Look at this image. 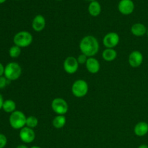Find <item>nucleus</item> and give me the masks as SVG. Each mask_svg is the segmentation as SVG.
<instances>
[{"mask_svg":"<svg viewBox=\"0 0 148 148\" xmlns=\"http://www.w3.org/2000/svg\"><path fill=\"white\" fill-rule=\"evenodd\" d=\"M79 49L82 53L86 55L88 58L93 57L99 51V43L95 37L86 36L82 38L79 42Z\"/></svg>","mask_w":148,"mask_h":148,"instance_id":"obj_1","label":"nucleus"},{"mask_svg":"<svg viewBox=\"0 0 148 148\" xmlns=\"http://www.w3.org/2000/svg\"><path fill=\"white\" fill-rule=\"evenodd\" d=\"M27 117L23 112L16 110L13 113L10 114L9 117V123L10 127L14 130H21L26 127Z\"/></svg>","mask_w":148,"mask_h":148,"instance_id":"obj_2","label":"nucleus"},{"mask_svg":"<svg viewBox=\"0 0 148 148\" xmlns=\"http://www.w3.org/2000/svg\"><path fill=\"white\" fill-rule=\"evenodd\" d=\"M22 75V67L17 62H10L4 68V76L9 81H14L20 77Z\"/></svg>","mask_w":148,"mask_h":148,"instance_id":"obj_3","label":"nucleus"},{"mask_svg":"<svg viewBox=\"0 0 148 148\" xmlns=\"http://www.w3.org/2000/svg\"><path fill=\"white\" fill-rule=\"evenodd\" d=\"M33 37L30 33L27 31H20L16 33L13 38V43L20 48H26L33 43Z\"/></svg>","mask_w":148,"mask_h":148,"instance_id":"obj_4","label":"nucleus"},{"mask_svg":"<svg viewBox=\"0 0 148 148\" xmlns=\"http://www.w3.org/2000/svg\"><path fill=\"white\" fill-rule=\"evenodd\" d=\"M89 87L88 82L84 79H77L72 86V92L77 98H83L88 94Z\"/></svg>","mask_w":148,"mask_h":148,"instance_id":"obj_5","label":"nucleus"},{"mask_svg":"<svg viewBox=\"0 0 148 148\" xmlns=\"http://www.w3.org/2000/svg\"><path fill=\"white\" fill-rule=\"evenodd\" d=\"M51 108L57 115H64L69 110V106L64 99L56 98L52 101Z\"/></svg>","mask_w":148,"mask_h":148,"instance_id":"obj_6","label":"nucleus"},{"mask_svg":"<svg viewBox=\"0 0 148 148\" xmlns=\"http://www.w3.org/2000/svg\"><path fill=\"white\" fill-rule=\"evenodd\" d=\"M120 37L115 32H110L105 35L103 39V43L106 49H114L119 43Z\"/></svg>","mask_w":148,"mask_h":148,"instance_id":"obj_7","label":"nucleus"},{"mask_svg":"<svg viewBox=\"0 0 148 148\" xmlns=\"http://www.w3.org/2000/svg\"><path fill=\"white\" fill-rule=\"evenodd\" d=\"M63 67L65 72L69 75L75 74L79 68V63L74 56H68L65 59L63 64Z\"/></svg>","mask_w":148,"mask_h":148,"instance_id":"obj_8","label":"nucleus"},{"mask_svg":"<svg viewBox=\"0 0 148 148\" xmlns=\"http://www.w3.org/2000/svg\"><path fill=\"white\" fill-rule=\"evenodd\" d=\"M19 137L23 143L29 144L34 141L35 138H36V134H35L33 129L25 127L20 130Z\"/></svg>","mask_w":148,"mask_h":148,"instance_id":"obj_9","label":"nucleus"},{"mask_svg":"<svg viewBox=\"0 0 148 148\" xmlns=\"http://www.w3.org/2000/svg\"><path fill=\"white\" fill-rule=\"evenodd\" d=\"M118 10L124 15L131 14L134 10V4L132 0H121L118 4Z\"/></svg>","mask_w":148,"mask_h":148,"instance_id":"obj_10","label":"nucleus"},{"mask_svg":"<svg viewBox=\"0 0 148 148\" xmlns=\"http://www.w3.org/2000/svg\"><path fill=\"white\" fill-rule=\"evenodd\" d=\"M143 59H144V57H143V53L140 51L135 50L130 53L128 61L129 64L132 67L137 68L141 66L143 62Z\"/></svg>","mask_w":148,"mask_h":148,"instance_id":"obj_11","label":"nucleus"},{"mask_svg":"<svg viewBox=\"0 0 148 148\" xmlns=\"http://www.w3.org/2000/svg\"><path fill=\"white\" fill-rule=\"evenodd\" d=\"M86 69L90 73L96 74L98 73L101 69V64L97 59L94 57H89L85 63Z\"/></svg>","mask_w":148,"mask_h":148,"instance_id":"obj_12","label":"nucleus"},{"mask_svg":"<svg viewBox=\"0 0 148 148\" xmlns=\"http://www.w3.org/2000/svg\"><path fill=\"white\" fill-rule=\"evenodd\" d=\"M46 19L41 14H38L33 18L32 22V28L36 32H40L46 27Z\"/></svg>","mask_w":148,"mask_h":148,"instance_id":"obj_13","label":"nucleus"},{"mask_svg":"<svg viewBox=\"0 0 148 148\" xmlns=\"http://www.w3.org/2000/svg\"><path fill=\"white\" fill-rule=\"evenodd\" d=\"M147 27L140 23H134L131 27V33L136 37H142L147 34Z\"/></svg>","mask_w":148,"mask_h":148,"instance_id":"obj_14","label":"nucleus"},{"mask_svg":"<svg viewBox=\"0 0 148 148\" xmlns=\"http://www.w3.org/2000/svg\"><path fill=\"white\" fill-rule=\"evenodd\" d=\"M134 132L137 137H144L148 133V124L145 121H140L135 125Z\"/></svg>","mask_w":148,"mask_h":148,"instance_id":"obj_15","label":"nucleus"},{"mask_svg":"<svg viewBox=\"0 0 148 148\" xmlns=\"http://www.w3.org/2000/svg\"><path fill=\"white\" fill-rule=\"evenodd\" d=\"M89 14L92 17H98L101 12V6L98 1H91L88 6Z\"/></svg>","mask_w":148,"mask_h":148,"instance_id":"obj_16","label":"nucleus"},{"mask_svg":"<svg viewBox=\"0 0 148 148\" xmlns=\"http://www.w3.org/2000/svg\"><path fill=\"white\" fill-rule=\"evenodd\" d=\"M102 57L106 62H112L117 57V52L114 49H106L102 53Z\"/></svg>","mask_w":148,"mask_h":148,"instance_id":"obj_17","label":"nucleus"},{"mask_svg":"<svg viewBox=\"0 0 148 148\" xmlns=\"http://www.w3.org/2000/svg\"><path fill=\"white\" fill-rule=\"evenodd\" d=\"M16 107H17V106H16L15 102L14 101L11 99H7L4 101L2 110L7 114H12L16 111Z\"/></svg>","mask_w":148,"mask_h":148,"instance_id":"obj_18","label":"nucleus"},{"mask_svg":"<svg viewBox=\"0 0 148 148\" xmlns=\"http://www.w3.org/2000/svg\"><path fill=\"white\" fill-rule=\"evenodd\" d=\"M66 122V117L64 115H57L52 121V124L55 129H62L65 126Z\"/></svg>","mask_w":148,"mask_h":148,"instance_id":"obj_19","label":"nucleus"},{"mask_svg":"<svg viewBox=\"0 0 148 148\" xmlns=\"http://www.w3.org/2000/svg\"><path fill=\"white\" fill-rule=\"evenodd\" d=\"M21 54V48L18 47L17 46H11L9 49V55L12 59H16V58L19 57Z\"/></svg>","mask_w":148,"mask_h":148,"instance_id":"obj_20","label":"nucleus"},{"mask_svg":"<svg viewBox=\"0 0 148 148\" xmlns=\"http://www.w3.org/2000/svg\"><path fill=\"white\" fill-rule=\"evenodd\" d=\"M38 125V119L36 116H30L27 117L26 127H29V128L34 129Z\"/></svg>","mask_w":148,"mask_h":148,"instance_id":"obj_21","label":"nucleus"},{"mask_svg":"<svg viewBox=\"0 0 148 148\" xmlns=\"http://www.w3.org/2000/svg\"><path fill=\"white\" fill-rule=\"evenodd\" d=\"M88 59V57L86 56V55L83 54V53H81V54L79 55L78 57L77 58V60L79 64H85Z\"/></svg>","mask_w":148,"mask_h":148,"instance_id":"obj_22","label":"nucleus"},{"mask_svg":"<svg viewBox=\"0 0 148 148\" xmlns=\"http://www.w3.org/2000/svg\"><path fill=\"white\" fill-rule=\"evenodd\" d=\"M7 144V138L4 134L0 133V148H4Z\"/></svg>","mask_w":148,"mask_h":148,"instance_id":"obj_23","label":"nucleus"},{"mask_svg":"<svg viewBox=\"0 0 148 148\" xmlns=\"http://www.w3.org/2000/svg\"><path fill=\"white\" fill-rule=\"evenodd\" d=\"M9 83V80L4 76L0 77V90L6 88Z\"/></svg>","mask_w":148,"mask_h":148,"instance_id":"obj_24","label":"nucleus"},{"mask_svg":"<svg viewBox=\"0 0 148 148\" xmlns=\"http://www.w3.org/2000/svg\"><path fill=\"white\" fill-rule=\"evenodd\" d=\"M4 68L5 66L2 64L0 62V77L4 76Z\"/></svg>","mask_w":148,"mask_h":148,"instance_id":"obj_25","label":"nucleus"},{"mask_svg":"<svg viewBox=\"0 0 148 148\" xmlns=\"http://www.w3.org/2000/svg\"><path fill=\"white\" fill-rule=\"evenodd\" d=\"M4 98H3L2 95H1V93H0V110L2 109V106H3V103H4Z\"/></svg>","mask_w":148,"mask_h":148,"instance_id":"obj_26","label":"nucleus"},{"mask_svg":"<svg viewBox=\"0 0 148 148\" xmlns=\"http://www.w3.org/2000/svg\"><path fill=\"white\" fill-rule=\"evenodd\" d=\"M16 148H28V147L27 145H19L18 146H17Z\"/></svg>","mask_w":148,"mask_h":148,"instance_id":"obj_27","label":"nucleus"},{"mask_svg":"<svg viewBox=\"0 0 148 148\" xmlns=\"http://www.w3.org/2000/svg\"><path fill=\"white\" fill-rule=\"evenodd\" d=\"M138 148H148V145H147L145 144H143L139 146Z\"/></svg>","mask_w":148,"mask_h":148,"instance_id":"obj_28","label":"nucleus"},{"mask_svg":"<svg viewBox=\"0 0 148 148\" xmlns=\"http://www.w3.org/2000/svg\"><path fill=\"white\" fill-rule=\"evenodd\" d=\"M6 1H7V0H0V4H3V3L5 2Z\"/></svg>","mask_w":148,"mask_h":148,"instance_id":"obj_29","label":"nucleus"},{"mask_svg":"<svg viewBox=\"0 0 148 148\" xmlns=\"http://www.w3.org/2000/svg\"><path fill=\"white\" fill-rule=\"evenodd\" d=\"M30 148H41V147H38V146H33V147H31Z\"/></svg>","mask_w":148,"mask_h":148,"instance_id":"obj_30","label":"nucleus"},{"mask_svg":"<svg viewBox=\"0 0 148 148\" xmlns=\"http://www.w3.org/2000/svg\"><path fill=\"white\" fill-rule=\"evenodd\" d=\"M87 1H95V0H87Z\"/></svg>","mask_w":148,"mask_h":148,"instance_id":"obj_31","label":"nucleus"},{"mask_svg":"<svg viewBox=\"0 0 148 148\" xmlns=\"http://www.w3.org/2000/svg\"><path fill=\"white\" fill-rule=\"evenodd\" d=\"M147 36H148V27H147Z\"/></svg>","mask_w":148,"mask_h":148,"instance_id":"obj_32","label":"nucleus"},{"mask_svg":"<svg viewBox=\"0 0 148 148\" xmlns=\"http://www.w3.org/2000/svg\"><path fill=\"white\" fill-rule=\"evenodd\" d=\"M56 1H62V0H56Z\"/></svg>","mask_w":148,"mask_h":148,"instance_id":"obj_33","label":"nucleus"}]
</instances>
